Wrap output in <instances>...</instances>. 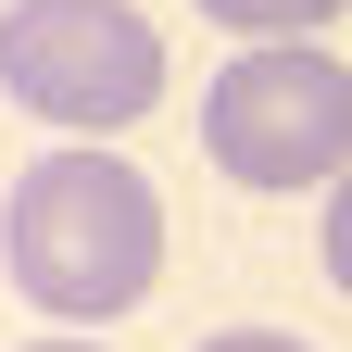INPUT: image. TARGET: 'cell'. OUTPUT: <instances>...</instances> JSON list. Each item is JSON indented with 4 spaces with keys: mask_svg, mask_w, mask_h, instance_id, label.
Returning <instances> with one entry per match:
<instances>
[{
    "mask_svg": "<svg viewBox=\"0 0 352 352\" xmlns=\"http://www.w3.org/2000/svg\"><path fill=\"white\" fill-rule=\"evenodd\" d=\"M0 264L51 327H113L164 277V189L113 139H51L0 189Z\"/></svg>",
    "mask_w": 352,
    "mask_h": 352,
    "instance_id": "6da1fadb",
    "label": "cell"
},
{
    "mask_svg": "<svg viewBox=\"0 0 352 352\" xmlns=\"http://www.w3.org/2000/svg\"><path fill=\"white\" fill-rule=\"evenodd\" d=\"M201 151L239 189H327L352 164V63L327 38H239V63L201 88Z\"/></svg>",
    "mask_w": 352,
    "mask_h": 352,
    "instance_id": "7a4b0ae2",
    "label": "cell"
},
{
    "mask_svg": "<svg viewBox=\"0 0 352 352\" xmlns=\"http://www.w3.org/2000/svg\"><path fill=\"white\" fill-rule=\"evenodd\" d=\"M0 101L63 139H113L164 101V25L139 0H13L0 13Z\"/></svg>",
    "mask_w": 352,
    "mask_h": 352,
    "instance_id": "3957f363",
    "label": "cell"
},
{
    "mask_svg": "<svg viewBox=\"0 0 352 352\" xmlns=\"http://www.w3.org/2000/svg\"><path fill=\"white\" fill-rule=\"evenodd\" d=\"M201 25H227V38H315V25H340V0H201Z\"/></svg>",
    "mask_w": 352,
    "mask_h": 352,
    "instance_id": "277c9868",
    "label": "cell"
},
{
    "mask_svg": "<svg viewBox=\"0 0 352 352\" xmlns=\"http://www.w3.org/2000/svg\"><path fill=\"white\" fill-rule=\"evenodd\" d=\"M315 239H327V277H340V302H352V164L327 176V227H315Z\"/></svg>",
    "mask_w": 352,
    "mask_h": 352,
    "instance_id": "5b68a950",
    "label": "cell"
},
{
    "mask_svg": "<svg viewBox=\"0 0 352 352\" xmlns=\"http://www.w3.org/2000/svg\"><path fill=\"white\" fill-rule=\"evenodd\" d=\"M201 352H302V340H289V327H214Z\"/></svg>",
    "mask_w": 352,
    "mask_h": 352,
    "instance_id": "8992f818",
    "label": "cell"
},
{
    "mask_svg": "<svg viewBox=\"0 0 352 352\" xmlns=\"http://www.w3.org/2000/svg\"><path fill=\"white\" fill-rule=\"evenodd\" d=\"M25 352H101V340H76V327H51V340H25Z\"/></svg>",
    "mask_w": 352,
    "mask_h": 352,
    "instance_id": "52a82bcc",
    "label": "cell"
}]
</instances>
